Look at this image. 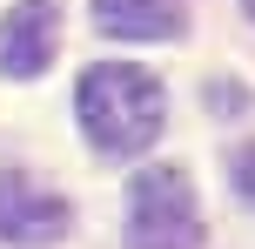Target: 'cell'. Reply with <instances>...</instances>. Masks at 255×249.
Returning <instances> with one entry per match:
<instances>
[{
  "label": "cell",
  "mask_w": 255,
  "mask_h": 249,
  "mask_svg": "<svg viewBox=\"0 0 255 249\" xmlns=\"http://www.w3.org/2000/svg\"><path fill=\"white\" fill-rule=\"evenodd\" d=\"M74 108H81V128H88V142L101 155H141V148H154V135L168 121L161 81L148 67H128V61L88 67L74 88Z\"/></svg>",
  "instance_id": "obj_1"
},
{
  "label": "cell",
  "mask_w": 255,
  "mask_h": 249,
  "mask_svg": "<svg viewBox=\"0 0 255 249\" xmlns=\"http://www.w3.org/2000/svg\"><path fill=\"white\" fill-rule=\"evenodd\" d=\"M202 243V209H195L188 169L161 162L128 182V249H195Z\"/></svg>",
  "instance_id": "obj_2"
},
{
  "label": "cell",
  "mask_w": 255,
  "mask_h": 249,
  "mask_svg": "<svg viewBox=\"0 0 255 249\" xmlns=\"http://www.w3.org/2000/svg\"><path fill=\"white\" fill-rule=\"evenodd\" d=\"M67 223H74V209H67L61 196L34 189L20 169L0 175V243H13V249H40V243H61Z\"/></svg>",
  "instance_id": "obj_3"
},
{
  "label": "cell",
  "mask_w": 255,
  "mask_h": 249,
  "mask_svg": "<svg viewBox=\"0 0 255 249\" xmlns=\"http://www.w3.org/2000/svg\"><path fill=\"white\" fill-rule=\"evenodd\" d=\"M54 47H61V7H54V0H20V7L0 20V74L7 81L47 74Z\"/></svg>",
  "instance_id": "obj_4"
},
{
  "label": "cell",
  "mask_w": 255,
  "mask_h": 249,
  "mask_svg": "<svg viewBox=\"0 0 255 249\" xmlns=\"http://www.w3.org/2000/svg\"><path fill=\"white\" fill-rule=\"evenodd\" d=\"M94 27L108 40H175L188 27L181 0H94Z\"/></svg>",
  "instance_id": "obj_5"
},
{
  "label": "cell",
  "mask_w": 255,
  "mask_h": 249,
  "mask_svg": "<svg viewBox=\"0 0 255 249\" xmlns=\"http://www.w3.org/2000/svg\"><path fill=\"white\" fill-rule=\"evenodd\" d=\"M229 175H235V196H242V202H249V209H255V142H249V148H242V155H235V162H229Z\"/></svg>",
  "instance_id": "obj_6"
},
{
  "label": "cell",
  "mask_w": 255,
  "mask_h": 249,
  "mask_svg": "<svg viewBox=\"0 0 255 249\" xmlns=\"http://www.w3.org/2000/svg\"><path fill=\"white\" fill-rule=\"evenodd\" d=\"M242 7H249V13H255V0H242Z\"/></svg>",
  "instance_id": "obj_7"
}]
</instances>
